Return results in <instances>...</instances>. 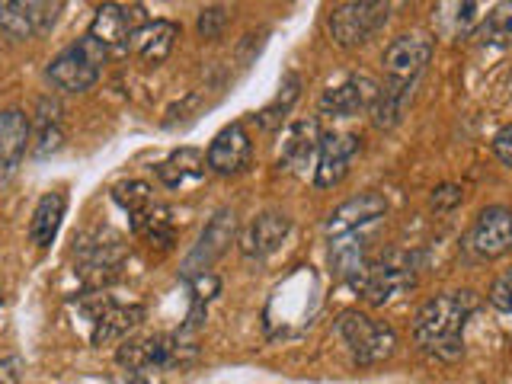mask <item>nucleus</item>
I'll list each match as a JSON object with an SVG mask.
<instances>
[{
  "mask_svg": "<svg viewBox=\"0 0 512 384\" xmlns=\"http://www.w3.org/2000/svg\"><path fill=\"white\" fill-rule=\"evenodd\" d=\"M477 308L474 292H448L429 298L413 320V340L439 359L461 356V330Z\"/></svg>",
  "mask_w": 512,
  "mask_h": 384,
  "instance_id": "1",
  "label": "nucleus"
},
{
  "mask_svg": "<svg viewBox=\"0 0 512 384\" xmlns=\"http://www.w3.org/2000/svg\"><path fill=\"white\" fill-rule=\"evenodd\" d=\"M103 61H106V48L84 36L48 64V80L64 93H84L100 80Z\"/></svg>",
  "mask_w": 512,
  "mask_h": 384,
  "instance_id": "2",
  "label": "nucleus"
},
{
  "mask_svg": "<svg viewBox=\"0 0 512 384\" xmlns=\"http://www.w3.org/2000/svg\"><path fill=\"white\" fill-rule=\"evenodd\" d=\"M336 333L343 336V343L349 346L352 359L359 365H378L388 359L397 346V336L388 324L365 317L359 311H343L340 320H336Z\"/></svg>",
  "mask_w": 512,
  "mask_h": 384,
  "instance_id": "3",
  "label": "nucleus"
},
{
  "mask_svg": "<svg viewBox=\"0 0 512 384\" xmlns=\"http://www.w3.org/2000/svg\"><path fill=\"white\" fill-rule=\"evenodd\" d=\"M388 4H375V0H352V4H340L330 13V32L336 45L352 48L362 45L375 36V32L388 23Z\"/></svg>",
  "mask_w": 512,
  "mask_h": 384,
  "instance_id": "4",
  "label": "nucleus"
},
{
  "mask_svg": "<svg viewBox=\"0 0 512 384\" xmlns=\"http://www.w3.org/2000/svg\"><path fill=\"white\" fill-rule=\"evenodd\" d=\"M84 311H87V320L93 324V330H90L93 346H106V343L122 340V336H128L144 320L141 304H116L106 295L87 298Z\"/></svg>",
  "mask_w": 512,
  "mask_h": 384,
  "instance_id": "5",
  "label": "nucleus"
},
{
  "mask_svg": "<svg viewBox=\"0 0 512 384\" xmlns=\"http://www.w3.org/2000/svg\"><path fill=\"white\" fill-rule=\"evenodd\" d=\"M144 23L148 20H144L141 4H103L93 16L87 36L109 52V48H125Z\"/></svg>",
  "mask_w": 512,
  "mask_h": 384,
  "instance_id": "6",
  "label": "nucleus"
},
{
  "mask_svg": "<svg viewBox=\"0 0 512 384\" xmlns=\"http://www.w3.org/2000/svg\"><path fill=\"white\" fill-rule=\"evenodd\" d=\"M61 4H42V0H13V4H0V32L10 39H36L45 36L55 26Z\"/></svg>",
  "mask_w": 512,
  "mask_h": 384,
  "instance_id": "7",
  "label": "nucleus"
},
{
  "mask_svg": "<svg viewBox=\"0 0 512 384\" xmlns=\"http://www.w3.org/2000/svg\"><path fill=\"white\" fill-rule=\"evenodd\" d=\"M413 285H416V272L410 269V263H372L356 292L368 304L384 308V304H391L400 295H407Z\"/></svg>",
  "mask_w": 512,
  "mask_h": 384,
  "instance_id": "8",
  "label": "nucleus"
},
{
  "mask_svg": "<svg viewBox=\"0 0 512 384\" xmlns=\"http://www.w3.org/2000/svg\"><path fill=\"white\" fill-rule=\"evenodd\" d=\"M234 231H237L234 212H228V208H221V212L205 224V231H202V237H199V244L192 247V253L186 256V263H183V272H186V276L192 279V276H202V272L212 269V263L221 260L224 250L231 247Z\"/></svg>",
  "mask_w": 512,
  "mask_h": 384,
  "instance_id": "9",
  "label": "nucleus"
},
{
  "mask_svg": "<svg viewBox=\"0 0 512 384\" xmlns=\"http://www.w3.org/2000/svg\"><path fill=\"white\" fill-rule=\"evenodd\" d=\"M468 247L480 260H496L512 247V212L503 205H490L477 215L468 234Z\"/></svg>",
  "mask_w": 512,
  "mask_h": 384,
  "instance_id": "10",
  "label": "nucleus"
},
{
  "mask_svg": "<svg viewBox=\"0 0 512 384\" xmlns=\"http://www.w3.org/2000/svg\"><path fill=\"white\" fill-rule=\"evenodd\" d=\"M250 154H253V144H250L247 128L240 122H231L212 138L205 160H208V170H215L221 176H237L250 167Z\"/></svg>",
  "mask_w": 512,
  "mask_h": 384,
  "instance_id": "11",
  "label": "nucleus"
},
{
  "mask_svg": "<svg viewBox=\"0 0 512 384\" xmlns=\"http://www.w3.org/2000/svg\"><path fill=\"white\" fill-rule=\"evenodd\" d=\"M432 58V39L413 32V36H400L384 52V71H388L391 84H413L423 74V68Z\"/></svg>",
  "mask_w": 512,
  "mask_h": 384,
  "instance_id": "12",
  "label": "nucleus"
},
{
  "mask_svg": "<svg viewBox=\"0 0 512 384\" xmlns=\"http://www.w3.org/2000/svg\"><path fill=\"white\" fill-rule=\"evenodd\" d=\"M381 87L372 77L365 74H352L349 80H343L340 87H330L324 96H320V112H327L333 119H349L359 116L362 109H372L378 103Z\"/></svg>",
  "mask_w": 512,
  "mask_h": 384,
  "instance_id": "13",
  "label": "nucleus"
},
{
  "mask_svg": "<svg viewBox=\"0 0 512 384\" xmlns=\"http://www.w3.org/2000/svg\"><path fill=\"white\" fill-rule=\"evenodd\" d=\"M356 154H359V138L356 135H346V132L320 135L314 183L320 189H330L336 183H343V176L349 173V164H352V157H356Z\"/></svg>",
  "mask_w": 512,
  "mask_h": 384,
  "instance_id": "14",
  "label": "nucleus"
},
{
  "mask_svg": "<svg viewBox=\"0 0 512 384\" xmlns=\"http://www.w3.org/2000/svg\"><path fill=\"white\" fill-rule=\"evenodd\" d=\"M384 212H388L384 196H378V192H359V196H352L340 208H333L327 224H324V231L330 240L346 237V234H359L365 224L384 218Z\"/></svg>",
  "mask_w": 512,
  "mask_h": 384,
  "instance_id": "15",
  "label": "nucleus"
},
{
  "mask_svg": "<svg viewBox=\"0 0 512 384\" xmlns=\"http://www.w3.org/2000/svg\"><path fill=\"white\" fill-rule=\"evenodd\" d=\"M122 244L119 237H109V240H93V244H84L80 247V279H84L87 288H103L109 285L112 279L119 276L122 269Z\"/></svg>",
  "mask_w": 512,
  "mask_h": 384,
  "instance_id": "16",
  "label": "nucleus"
},
{
  "mask_svg": "<svg viewBox=\"0 0 512 384\" xmlns=\"http://www.w3.org/2000/svg\"><path fill=\"white\" fill-rule=\"evenodd\" d=\"M292 231V218L282 215V212H263L256 215L244 234H240V253L247 260H263V256L276 253L282 247V240Z\"/></svg>",
  "mask_w": 512,
  "mask_h": 384,
  "instance_id": "17",
  "label": "nucleus"
},
{
  "mask_svg": "<svg viewBox=\"0 0 512 384\" xmlns=\"http://www.w3.org/2000/svg\"><path fill=\"white\" fill-rule=\"evenodd\" d=\"M29 151V119L20 109L0 112V183L20 170Z\"/></svg>",
  "mask_w": 512,
  "mask_h": 384,
  "instance_id": "18",
  "label": "nucleus"
},
{
  "mask_svg": "<svg viewBox=\"0 0 512 384\" xmlns=\"http://www.w3.org/2000/svg\"><path fill=\"white\" fill-rule=\"evenodd\" d=\"M205 170H208L205 151L180 148V151H173L167 160H160V164H157V180H160V186H167V189H186V186L202 183Z\"/></svg>",
  "mask_w": 512,
  "mask_h": 384,
  "instance_id": "19",
  "label": "nucleus"
},
{
  "mask_svg": "<svg viewBox=\"0 0 512 384\" xmlns=\"http://www.w3.org/2000/svg\"><path fill=\"white\" fill-rule=\"evenodd\" d=\"M176 39H180V26L170 20H154V23H144L132 36V52L144 64H164L173 52Z\"/></svg>",
  "mask_w": 512,
  "mask_h": 384,
  "instance_id": "20",
  "label": "nucleus"
},
{
  "mask_svg": "<svg viewBox=\"0 0 512 384\" xmlns=\"http://www.w3.org/2000/svg\"><path fill=\"white\" fill-rule=\"evenodd\" d=\"M330 266L343 282H349L352 288H359L362 276L368 272V266H372V263H368V256H365L362 237L359 234L336 237L330 244Z\"/></svg>",
  "mask_w": 512,
  "mask_h": 384,
  "instance_id": "21",
  "label": "nucleus"
},
{
  "mask_svg": "<svg viewBox=\"0 0 512 384\" xmlns=\"http://www.w3.org/2000/svg\"><path fill=\"white\" fill-rule=\"evenodd\" d=\"M64 212H68V196H64V192H45V196L39 199V205H36V212H32V221H29L32 244L52 247V240L61 231Z\"/></svg>",
  "mask_w": 512,
  "mask_h": 384,
  "instance_id": "22",
  "label": "nucleus"
},
{
  "mask_svg": "<svg viewBox=\"0 0 512 384\" xmlns=\"http://www.w3.org/2000/svg\"><path fill=\"white\" fill-rule=\"evenodd\" d=\"M320 148V128H317V119H301L295 122L292 128L285 132V141H282V160L292 170L304 167L308 160L317 154Z\"/></svg>",
  "mask_w": 512,
  "mask_h": 384,
  "instance_id": "23",
  "label": "nucleus"
},
{
  "mask_svg": "<svg viewBox=\"0 0 512 384\" xmlns=\"http://www.w3.org/2000/svg\"><path fill=\"white\" fill-rule=\"evenodd\" d=\"M112 199H116V205L122 208V212H128V218L141 215L144 208H151L157 199L148 183L141 180H128V183H119L116 189H112Z\"/></svg>",
  "mask_w": 512,
  "mask_h": 384,
  "instance_id": "24",
  "label": "nucleus"
},
{
  "mask_svg": "<svg viewBox=\"0 0 512 384\" xmlns=\"http://www.w3.org/2000/svg\"><path fill=\"white\" fill-rule=\"evenodd\" d=\"M282 93L276 96V100H272L260 116H256V122H260L263 128H279L282 125V119L288 116V109L295 106V100H298V77L295 74H288L285 77V84L279 87Z\"/></svg>",
  "mask_w": 512,
  "mask_h": 384,
  "instance_id": "25",
  "label": "nucleus"
},
{
  "mask_svg": "<svg viewBox=\"0 0 512 384\" xmlns=\"http://www.w3.org/2000/svg\"><path fill=\"white\" fill-rule=\"evenodd\" d=\"M484 42H496L503 45L512 39V7H496V13H490L484 20Z\"/></svg>",
  "mask_w": 512,
  "mask_h": 384,
  "instance_id": "26",
  "label": "nucleus"
},
{
  "mask_svg": "<svg viewBox=\"0 0 512 384\" xmlns=\"http://www.w3.org/2000/svg\"><path fill=\"white\" fill-rule=\"evenodd\" d=\"M445 10H452V26H448V32L452 36H464V32H471L480 20H484V7L480 4H445Z\"/></svg>",
  "mask_w": 512,
  "mask_h": 384,
  "instance_id": "27",
  "label": "nucleus"
},
{
  "mask_svg": "<svg viewBox=\"0 0 512 384\" xmlns=\"http://www.w3.org/2000/svg\"><path fill=\"white\" fill-rule=\"evenodd\" d=\"M224 23H228V13H224L221 7H208V10H202V16H199V32L205 39H218L221 36V29H224Z\"/></svg>",
  "mask_w": 512,
  "mask_h": 384,
  "instance_id": "28",
  "label": "nucleus"
},
{
  "mask_svg": "<svg viewBox=\"0 0 512 384\" xmlns=\"http://www.w3.org/2000/svg\"><path fill=\"white\" fill-rule=\"evenodd\" d=\"M490 304L493 308H500V311H512V269L506 272L503 279H496L493 288H490Z\"/></svg>",
  "mask_w": 512,
  "mask_h": 384,
  "instance_id": "29",
  "label": "nucleus"
},
{
  "mask_svg": "<svg viewBox=\"0 0 512 384\" xmlns=\"http://www.w3.org/2000/svg\"><path fill=\"white\" fill-rule=\"evenodd\" d=\"M61 148V128L58 125H48L42 122V132H39V144H36V154L45 157L48 151H58Z\"/></svg>",
  "mask_w": 512,
  "mask_h": 384,
  "instance_id": "30",
  "label": "nucleus"
},
{
  "mask_svg": "<svg viewBox=\"0 0 512 384\" xmlns=\"http://www.w3.org/2000/svg\"><path fill=\"white\" fill-rule=\"evenodd\" d=\"M493 154L500 157L506 167H512V122L496 132V138H493Z\"/></svg>",
  "mask_w": 512,
  "mask_h": 384,
  "instance_id": "31",
  "label": "nucleus"
},
{
  "mask_svg": "<svg viewBox=\"0 0 512 384\" xmlns=\"http://www.w3.org/2000/svg\"><path fill=\"white\" fill-rule=\"evenodd\" d=\"M0 384H23V359H0Z\"/></svg>",
  "mask_w": 512,
  "mask_h": 384,
  "instance_id": "32",
  "label": "nucleus"
},
{
  "mask_svg": "<svg viewBox=\"0 0 512 384\" xmlns=\"http://www.w3.org/2000/svg\"><path fill=\"white\" fill-rule=\"evenodd\" d=\"M458 202H461V186L445 183V186H439L436 192H432V205H436V208H452Z\"/></svg>",
  "mask_w": 512,
  "mask_h": 384,
  "instance_id": "33",
  "label": "nucleus"
},
{
  "mask_svg": "<svg viewBox=\"0 0 512 384\" xmlns=\"http://www.w3.org/2000/svg\"><path fill=\"white\" fill-rule=\"evenodd\" d=\"M119 384H148V381H144L141 375H132V372H128V375H125V378H122Z\"/></svg>",
  "mask_w": 512,
  "mask_h": 384,
  "instance_id": "34",
  "label": "nucleus"
},
{
  "mask_svg": "<svg viewBox=\"0 0 512 384\" xmlns=\"http://www.w3.org/2000/svg\"><path fill=\"white\" fill-rule=\"evenodd\" d=\"M4 314H7V301H4V292H0V327H4Z\"/></svg>",
  "mask_w": 512,
  "mask_h": 384,
  "instance_id": "35",
  "label": "nucleus"
}]
</instances>
